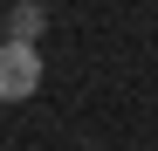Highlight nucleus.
<instances>
[{"label":"nucleus","instance_id":"2","mask_svg":"<svg viewBox=\"0 0 158 151\" xmlns=\"http://www.w3.org/2000/svg\"><path fill=\"white\" fill-rule=\"evenodd\" d=\"M35 35H41V0H21L7 14V41H35Z\"/></svg>","mask_w":158,"mask_h":151},{"label":"nucleus","instance_id":"1","mask_svg":"<svg viewBox=\"0 0 158 151\" xmlns=\"http://www.w3.org/2000/svg\"><path fill=\"white\" fill-rule=\"evenodd\" d=\"M41 89V48L35 41H0V103H28Z\"/></svg>","mask_w":158,"mask_h":151}]
</instances>
